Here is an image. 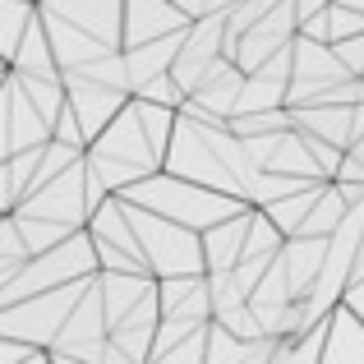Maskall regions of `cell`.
<instances>
[{"instance_id": "cell-37", "label": "cell", "mask_w": 364, "mask_h": 364, "mask_svg": "<svg viewBox=\"0 0 364 364\" xmlns=\"http://www.w3.org/2000/svg\"><path fill=\"white\" fill-rule=\"evenodd\" d=\"M350 157H355L360 166H364V139H355V143H350Z\"/></svg>"}, {"instance_id": "cell-18", "label": "cell", "mask_w": 364, "mask_h": 364, "mask_svg": "<svg viewBox=\"0 0 364 364\" xmlns=\"http://www.w3.org/2000/svg\"><path fill=\"white\" fill-rule=\"evenodd\" d=\"M291 116L300 129L332 139L341 148H350V139H355V102H304V107H291Z\"/></svg>"}, {"instance_id": "cell-28", "label": "cell", "mask_w": 364, "mask_h": 364, "mask_svg": "<svg viewBox=\"0 0 364 364\" xmlns=\"http://www.w3.org/2000/svg\"><path fill=\"white\" fill-rule=\"evenodd\" d=\"M28 263H33V245H28V235L18 231V222L9 213H0V282L18 277Z\"/></svg>"}, {"instance_id": "cell-30", "label": "cell", "mask_w": 364, "mask_h": 364, "mask_svg": "<svg viewBox=\"0 0 364 364\" xmlns=\"http://www.w3.org/2000/svg\"><path fill=\"white\" fill-rule=\"evenodd\" d=\"M208 282H213V309H217V314H226V309H235V304H245V300H249V291L240 286L235 267H222V272H208ZM217 314H213V318H217Z\"/></svg>"}, {"instance_id": "cell-23", "label": "cell", "mask_w": 364, "mask_h": 364, "mask_svg": "<svg viewBox=\"0 0 364 364\" xmlns=\"http://www.w3.org/2000/svg\"><path fill=\"white\" fill-rule=\"evenodd\" d=\"M42 152L46 143L37 148H23V152H9L5 157V171H0V213H14L37 185V166H42Z\"/></svg>"}, {"instance_id": "cell-2", "label": "cell", "mask_w": 364, "mask_h": 364, "mask_svg": "<svg viewBox=\"0 0 364 364\" xmlns=\"http://www.w3.org/2000/svg\"><path fill=\"white\" fill-rule=\"evenodd\" d=\"M157 166H161V152H157V143H152V134L143 129V116L129 97V107L88 143V171L111 194H124L134 180L152 176Z\"/></svg>"}, {"instance_id": "cell-26", "label": "cell", "mask_w": 364, "mask_h": 364, "mask_svg": "<svg viewBox=\"0 0 364 364\" xmlns=\"http://www.w3.org/2000/svg\"><path fill=\"white\" fill-rule=\"evenodd\" d=\"M323 185L328 180H314V185H304V189H295V194H286V198H277V203H258V208H267V217H272L277 226H282L286 235H295L304 226V217L314 213V203H318V194H323Z\"/></svg>"}, {"instance_id": "cell-13", "label": "cell", "mask_w": 364, "mask_h": 364, "mask_svg": "<svg viewBox=\"0 0 364 364\" xmlns=\"http://www.w3.org/2000/svg\"><path fill=\"white\" fill-rule=\"evenodd\" d=\"M194 18L185 14L180 0H124V46L152 42L166 33H185Z\"/></svg>"}, {"instance_id": "cell-5", "label": "cell", "mask_w": 364, "mask_h": 364, "mask_svg": "<svg viewBox=\"0 0 364 364\" xmlns=\"http://www.w3.org/2000/svg\"><path fill=\"white\" fill-rule=\"evenodd\" d=\"M92 282H97V272L79 277V282H65V286H51V291H37L18 304H0V337H23V341H37V346H51L65 332L74 304L88 295Z\"/></svg>"}, {"instance_id": "cell-25", "label": "cell", "mask_w": 364, "mask_h": 364, "mask_svg": "<svg viewBox=\"0 0 364 364\" xmlns=\"http://www.w3.org/2000/svg\"><path fill=\"white\" fill-rule=\"evenodd\" d=\"M42 14V0H0V60H14L23 33L33 28V18Z\"/></svg>"}, {"instance_id": "cell-38", "label": "cell", "mask_w": 364, "mask_h": 364, "mask_svg": "<svg viewBox=\"0 0 364 364\" xmlns=\"http://www.w3.org/2000/svg\"><path fill=\"white\" fill-rule=\"evenodd\" d=\"M346 5H355V9H364V0H346Z\"/></svg>"}, {"instance_id": "cell-39", "label": "cell", "mask_w": 364, "mask_h": 364, "mask_svg": "<svg viewBox=\"0 0 364 364\" xmlns=\"http://www.w3.org/2000/svg\"><path fill=\"white\" fill-rule=\"evenodd\" d=\"M360 97H364V74H360Z\"/></svg>"}, {"instance_id": "cell-36", "label": "cell", "mask_w": 364, "mask_h": 364, "mask_svg": "<svg viewBox=\"0 0 364 364\" xmlns=\"http://www.w3.org/2000/svg\"><path fill=\"white\" fill-rule=\"evenodd\" d=\"M328 5H332V0H295V9H300V23H304V18H314L318 9H328Z\"/></svg>"}, {"instance_id": "cell-20", "label": "cell", "mask_w": 364, "mask_h": 364, "mask_svg": "<svg viewBox=\"0 0 364 364\" xmlns=\"http://www.w3.org/2000/svg\"><path fill=\"white\" fill-rule=\"evenodd\" d=\"M328 249H332V235H291L282 249V263L291 272V286L295 295H309L314 282L323 277V263H328Z\"/></svg>"}, {"instance_id": "cell-1", "label": "cell", "mask_w": 364, "mask_h": 364, "mask_svg": "<svg viewBox=\"0 0 364 364\" xmlns=\"http://www.w3.org/2000/svg\"><path fill=\"white\" fill-rule=\"evenodd\" d=\"M124 198H134V203L152 208V213H161V217H176V222L194 226V231H208V226H217L222 217L249 208V198H235V194H226V189L203 185V180L176 176V171H166V166H157L152 176L134 180V185L124 189Z\"/></svg>"}, {"instance_id": "cell-14", "label": "cell", "mask_w": 364, "mask_h": 364, "mask_svg": "<svg viewBox=\"0 0 364 364\" xmlns=\"http://www.w3.org/2000/svg\"><path fill=\"white\" fill-rule=\"evenodd\" d=\"M42 9L74 18L107 46H124V0H42Z\"/></svg>"}, {"instance_id": "cell-32", "label": "cell", "mask_w": 364, "mask_h": 364, "mask_svg": "<svg viewBox=\"0 0 364 364\" xmlns=\"http://www.w3.org/2000/svg\"><path fill=\"white\" fill-rule=\"evenodd\" d=\"M134 97H152V102H166V107H185L189 92H185V83L166 70V74H157V79H148L139 92H134Z\"/></svg>"}, {"instance_id": "cell-10", "label": "cell", "mask_w": 364, "mask_h": 364, "mask_svg": "<svg viewBox=\"0 0 364 364\" xmlns=\"http://www.w3.org/2000/svg\"><path fill=\"white\" fill-rule=\"evenodd\" d=\"M65 88H70V107H74V116L83 120L88 143L97 139V134L107 129V124L129 107V97H134L129 88H116V83L92 79V74H79V70H65Z\"/></svg>"}, {"instance_id": "cell-21", "label": "cell", "mask_w": 364, "mask_h": 364, "mask_svg": "<svg viewBox=\"0 0 364 364\" xmlns=\"http://www.w3.org/2000/svg\"><path fill=\"white\" fill-rule=\"evenodd\" d=\"M185 33H189V28H185ZM185 33H166V37H152V42L124 46V65H129L134 92H139L148 79H157V74L176 70V55H180V46H185Z\"/></svg>"}, {"instance_id": "cell-27", "label": "cell", "mask_w": 364, "mask_h": 364, "mask_svg": "<svg viewBox=\"0 0 364 364\" xmlns=\"http://www.w3.org/2000/svg\"><path fill=\"white\" fill-rule=\"evenodd\" d=\"M286 92H291L286 79H272V74H245L235 116H245V111H267V107H286Z\"/></svg>"}, {"instance_id": "cell-7", "label": "cell", "mask_w": 364, "mask_h": 364, "mask_svg": "<svg viewBox=\"0 0 364 364\" xmlns=\"http://www.w3.org/2000/svg\"><path fill=\"white\" fill-rule=\"evenodd\" d=\"M355 79L350 65L337 55L332 42H318V37H295V74H291V92H286V107H304V102H318L328 88Z\"/></svg>"}, {"instance_id": "cell-35", "label": "cell", "mask_w": 364, "mask_h": 364, "mask_svg": "<svg viewBox=\"0 0 364 364\" xmlns=\"http://www.w3.org/2000/svg\"><path fill=\"white\" fill-rule=\"evenodd\" d=\"M346 304H355V309L364 314V272H360V277H355V282H350V286H346Z\"/></svg>"}, {"instance_id": "cell-19", "label": "cell", "mask_w": 364, "mask_h": 364, "mask_svg": "<svg viewBox=\"0 0 364 364\" xmlns=\"http://www.w3.org/2000/svg\"><path fill=\"white\" fill-rule=\"evenodd\" d=\"M323 364H364V314L341 300L328 318V346Z\"/></svg>"}, {"instance_id": "cell-6", "label": "cell", "mask_w": 364, "mask_h": 364, "mask_svg": "<svg viewBox=\"0 0 364 364\" xmlns=\"http://www.w3.org/2000/svg\"><path fill=\"white\" fill-rule=\"evenodd\" d=\"M107 346H111V318L102 286L92 282L88 295L74 304L65 332L51 341V364H107Z\"/></svg>"}, {"instance_id": "cell-11", "label": "cell", "mask_w": 364, "mask_h": 364, "mask_svg": "<svg viewBox=\"0 0 364 364\" xmlns=\"http://www.w3.org/2000/svg\"><path fill=\"white\" fill-rule=\"evenodd\" d=\"M161 328V295L152 291L143 304H134L120 323H111V346L107 364H152V346H157Z\"/></svg>"}, {"instance_id": "cell-8", "label": "cell", "mask_w": 364, "mask_h": 364, "mask_svg": "<svg viewBox=\"0 0 364 364\" xmlns=\"http://www.w3.org/2000/svg\"><path fill=\"white\" fill-rule=\"evenodd\" d=\"M23 213H37V217H55L65 226H88L92 217V194H88V152L74 161L70 171H60L55 180L37 185L33 194L23 198Z\"/></svg>"}, {"instance_id": "cell-15", "label": "cell", "mask_w": 364, "mask_h": 364, "mask_svg": "<svg viewBox=\"0 0 364 364\" xmlns=\"http://www.w3.org/2000/svg\"><path fill=\"white\" fill-rule=\"evenodd\" d=\"M42 14H46V28H51V46H55V60H60V70H79V65H88V60H102V55L120 51V46H107L97 33L79 28L74 18L51 14V9H42Z\"/></svg>"}, {"instance_id": "cell-31", "label": "cell", "mask_w": 364, "mask_h": 364, "mask_svg": "<svg viewBox=\"0 0 364 364\" xmlns=\"http://www.w3.org/2000/svg\"><path fill=\"white\" fill-rule=\"evenodd\" d=\"M208 328H213V323H203V328L189 332L185 341H176L157 364H208Z\"/></svg>"}, {"instance_id": "cell-29", "label": "cell", "mask_w": 364, "mask_h": 364, "mask_svg": "<svg viewBox=\"0 0 364 364\" xmlns=\"http://www.w3.org/2000/svg\"><path fill=\"white\" fill-rule=\"evenodd\" d=\"M18 222V231L28 235V245H33V254H42V249H51V245H60V240H70L79 226H65V222H55V217H37V213H23V208H14L9 213Z\"/></svg>"}, {"instance_id": "cell-16", "label": "cell", "mask_w": 364, "mask_h": 364, "mask_svg": "<svg viewBox=\"0 0 364 364\" xmlns=\"http://www.w3.org/2000/svg\"><path fill=\"white\" fill-rule=\"evenodd\" d=\"M161 314H180V318H213V282L208 272H180V277H157Z\"/></svg>"}, {"instance_id": "cell-22", "label": "cell", "mask_w": 364, "mask_h": 364, "mask_svg": "<svg viewBox=\"0 0 364 364\" xmlns=\"http://www.w3.org/2000/svg\"><path fill=\"white\" fill-rule=\"evenodd\" d=\"M97 286H102V300H107V318L120 323L134 304H143L157 291V272H116V267H102Z\"/></svg>"}, {"instance_id": "cell-24", "label": "cell", "mask_w": 364, "mask_h": 364, "mask_svg": "<svg viewBox=\"0 0 364 364\" xmlns=\"http://www.w3.org/2000/svg\"><path fill=\"white\" fill-rule=\"evenodd\" d=\"M5 70H23V74H65L60 60H55V46H51V28H46V14L33 18V28L23 33V42H18L14 60L5 65Z\"/></svg>"}, {"instance_id": "cell-4", "label": "cell", "mask_w": 364, "mask_h": 364, "mask_svg": "<svg viewBox=\"0 0 364 364\" xmlns=\"http://www.w3.org/2000/svg\"><path fill=\"white\" fill-rule=\"evenodd\" d=\"M129 208V222L143 240V254H148V267L157 277H180V272H208V254H203V231L176 222V217H161L152 208L124 198Z\"/></svg>"}, {"instance_id": "cell-9", "label": "cell", "mask_w": 364, "mask_h": 364, "mask_svg": "<svg viewBox=\"0 0 364 364\" xmlns=\"http://www.w3.org/2000/svg\"><path fill=\"white\" fill-rule=\"evenodd\" d=\"M51 139H55V124L28 97L18 74L5 70V88H0V148H5V157L23 152V148H37V143H51Z\"/></svg>"}, {"instance_id": "cell-3", "label": "cell", "mask_w": 364, "mask_h": 364, "mask_svg": "<svg viewBox=\"0 0 364 364\" xmlns=\"http://www.w3.org/2000/svg\"><path fill=\"white\" fill-rule=\"evenodd\" d=\"M92 272H102V258H97V245H92V231L79 226L70 240L33 254V263H28L18 277L0 282V304H18V300H28V295H37V291H51V286L79 282V277H92Z\"/></svg>"}, {"instance_id": "cell-33", "label": "cell", "mask_w": 364, "mask_h": 364, "mask_svg": "<svg viewBox=\"0 0 364 364\" xmlns=\"http://www.w3.org/2000/svg\"><path fill=\"white\" fill-rule=\"evenodd\" d=\"M337 46V55L350 65V74H364V33H350V37H341V42H332Z\"/></svg>"}, {"instance_id": "cell-34", "label": "cell", "mask_w": 364, "mask_h": 364, "mask_svg": "<svg viewBox=\"0 0 364 364\" xmlns=\"http://www.w3.org/2000/svg\"><path fill=\"white\" fill-rule=\"evenodd\" d=\"M185 5L189 18H203V14H226V9H235L240 0H180Z\"/></svg>"}, {"instance_id": "cell-17", "label": "cell", "mask_w": 364, "mask_h": 364, "mask_svg": "<svg viewBox=\"0 0 364 364\" xmlns=\"http://www.w3.org/2000/svg\"><path fill=\"white\" fill-rule=\"evenodd\" d=\"M249 222H254V203L240 208V213L222 217L217 226L203 231V254H208V272H222V267H235L245 254V240H249Z\"/></svg>"}, {"instance_id": "cell-12", "label": "cell", "mask_w": 364, "mask_h": 364, "mask_svg": "<svg viewBox=\"0 0 364 364\" xmlns=\"http://www.w3.org/2000/svg\"><path fill=\"white\" fill-rule=\"evenodd\" d=\"M295 37H300V9H295V0H282V5H272V9H267V14L240 37V46H235V60H240V70H258L267 55H277L282 46H291Z\"/></svg>"}]
</instances>
